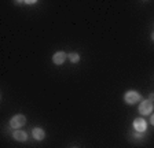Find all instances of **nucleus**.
Listing matches in <instances>:
<instances>
[{
  "label": "nucleus",
  "mask_w": 154,
  "mask_h": 148,
  "mask_svg": "<svg viewBox=\"0 0 154 148\" xmlns=\"http://www.w3.org/2000/svg\"><path fill=\"white\" fill-rule=\"evenodd\" d=\"M140 100H142V96L136 90H128L124 95V102L127 104H135V103H138V102H140Z\"/></svg>",
  "instance_id": "obj_1"
},
{
  "label": "nucleus",
  "mask_w": 154,
  "mask_h": 148,
  "mask_svg": "<svg viewBox=\"0 0 154 148\" xmlns=\"http://www.w3.org/2000/svg\"><path fill=\"white\" fill-rule=\"evenodd\" d=\"M25 123H26V118L22 114H17V115H14L13 118L10 119V126L13 129H19L21 126L25 125Z\"/></svg>",
  "instance_id": "obj_2"
},
{
  "label": "nucleus",
  "mask_w": 154,
  "mask_h": 148,
  "mask_svg": "<svg viewBox=\"0 0 154 148\" xmlns=\"http://www.w3.org/2000/svg\"><path fill=\"white\" fill-rule=\"evenodd\" d=\"M153 108H154V104L153 102H150V100H143L140 104H139V113L142 114V115H149V114L153 113Z\"/></svg>",
  "instance_id": "obj_3"
},
{
  "label": "nucleus",
  "mask_w": 154,
  "mask_h": 148,
  "mask_svg": "<svg viewBox=\"0 0 154 148\" xmlns=\"http://www.w3.org/2000/svg\"><path fill=\"white\" fill-rule=\"evenodd\" d=\"M134 129L138 133L146 132V129H147V122H146V119H144V118H136V119H134Z\"/></svg>",
  "instance_id": "obj_4"
},
{
  "label": "nucleus",
  "mask_w": 154,
  "mask_h": 148,
  "mask_svg": "<svg viewBox=\"0 0 154 148\" xmlns=\"http://www.w3.org/2000/svg\"><path fill=\"white\" fill-rule=\"evenodd\" d=\"M67 58V54L63 51H58L55 52L54 55H52V62H54L55 64H62L65 61H66Z\"/></svg>",
  "instance_id": "obj_5"
},
{
  "label": "nucleus",
  "mask_w": 154,
  "mask_h": 148,
  "mask_svg": "<svg viewBox=\"0 0 154 148\" xmlns=\"http://www.w3.org/2000/svg\"><path fill=\"white\" fill-rule=\"evenodd\" d=\"M32 135H33V137H35V140H37V141H42L45 137V132L42 128H35L32 130Z\"/></svg>",
  "instance_id": "obj_6"
},
{
  "label": "nucleus",
  "mask_w": 154,
  "mask_h": 148,
  "mask_svg": "<svg viewBox=\"0 0 154 148\" xmlns=\"http://www.w3.org/2000/svg\"><path fill=\"white\" fill-rule=\"evenodd\" d=\"M13 137H14V140H17V141L23 143V141H26L28 135H26V132H23V130H18V129H17L15 132L13 133Z\"/></svg>",
  "instance_id": "obj_7"
},
{
  "label": "nucleus",
  "mask_w": 154,
  "mask_h": 148,
  "mask_svg": "<svg viewBox=\"0 0 154 148\" xmlns=\"http://www.w3.org/2000/svg\"><path fill=\"white\" fill-rule=\"evenodd\" d=\"M67 58L72 63H77V62L80 61V55L77 54V52H70V54H67Z\"/></svg>",
  "instance_id": "obj_8"
},
{
  "label": "nucleus",
  "mask_w": 154,
  "mask_h": 148,
  "mask_svg": "<svg viewBox=\"0 0 154 148\" xmlns=\"http://www.w3.org/2000/svg\"><path fill=\"white\" fill-rule=\"evenodd\" d=\"M149 100H150V102H154V93L149 95Z\"/></svg>",
  "instance_id": "obj_9"
},
{
  "label": "nucleus",
  "mask_w": 154,
  "mask_h": 148,
  "mask_svg": "<svg viewBox=\"0 0 154 148\" xmlns=\"http://www.w3.org/2000/svg\"><path fill=\"white\" fill-rule=\"evenodd\" d=\"M150 123H151V125L154 126V114H153V115L150 117Z\"/></svg>",
  "instance_id": "obj_10"
},
{
  "label": "nucleus",
  "mask_w": 154,
  "mask_h": 148,
  "mask_svg": "<svg viewBox=\"0 0 154 148\" xmlns=\"http://www.w3.org/2000/svg\"><path fill=\"white\" fill-rule=\"evenodd\" d=\"M151 39H153V41H154V32H153V34H151Z\"/></svg>",
  "instance_id": "obj_11"
}]
</instances>
